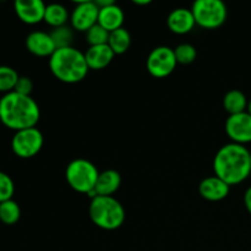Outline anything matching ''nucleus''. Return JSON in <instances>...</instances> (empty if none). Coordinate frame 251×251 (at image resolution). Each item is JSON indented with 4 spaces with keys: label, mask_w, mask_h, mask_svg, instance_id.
<instances>
[{
    "label": "nucleus",
    "mask_w": 251,
    "mask_h": 251,
    "mask_svg": "<svg viewBox=\"0 0 251 251\" xmlns=\"http://www.w3.org/2000/svg\"><path fill=\"white\" fill-rule=\"evenodd\" d=\"M134 4H136V5H149V4H151V1H150V0H141V1H140V0H134Z\"/></svg>",
    "instance_id": "nucleus-29"
},
{
    "label": "nucleus",
    "mask_w": 251,
    "mask_h": 251,
    "mask_svg": "<svg viewBox=\"0 0 251 251\" xmlns=\"http://www.w3.org/2000/svg\"><path fill=\"white\" fill-rule=\"evenodd\" d=\"M130 44H131V36H130L129 31L124 27L115 29L109 33L108 46L110 47L115 55H122V54L126 53L127 49L130 48Z\"/></svg>",
    "instance_id": "nucleus-19"
},
{
    "label": "nucleus",
    "mask_w": 251,
    "mask_h": 251,
    "mask_svg": "<svg viewBox=\"0 0 251 251\" xmlns=\"http://www.w3.org/2000/svg\"><path fill=\"white\" fill-rule=\"evenodd\" d=\"M15 193V184L10 176L0 172V203L11 200Z\"/></svg>",
    "instance_id": "nucleus-26"
},
{
    "label": "nucleus",
    "mask_w": 251,
    "mask_h": 251,
    "mask_svg": "<svg viewBox=\"0 0 251 251\" xmlns=\"http://www.w3.org/2000/svg\"><path fill=\"white\" fill-rule=\"evenodd\" d=\"M32 90H33V82L27 76H20L17 80L16 86H15V92L24 96H31Z\"/></svg>",
    "instance_id": "nucleus-27"
},
{
    "label": "nucleus",
    "mask_w": 251,
    "mask_h": 251,
    "mask_svg": "<svg viewBox=\"0 0 251 251\" xmlns=\"http://www.w3.org/2000/svg\"><path fill=\"white\" fill-rule=\"evenodd\" d=\"M98 14H100V7L96 5L95 1L82 0L76 2V6L74 7L70 15L71 26L76 31L86 33L91 27L98 24Z\"/></svg>",
    "instance_id": "nucleus-9"
},
{
    "label": "nucleus",
    "mask_w": 251,
    "mask_h": 251,
    "mask_svg": "<svg viewBox=\"0 0 251 251\" xmlns=\"http://www.w3.org/2000/svg\"><path fill=\"white\" fill-rule=\"evenodd\" d=\"M215 176L229 186L247 180L251 174L250 151L244 145L229 144L221 147L213 159Z\"/></svg>",
    "instance_id": "nucleus-1"
},
{
    "label": "nucleus",
    "mask_w": 251,
    "mask_h": 251,
    "mask_svg": "<svg viewBox=\"0 0 251 251\" xmlns=\"http://www.w3.org/2000/svg\"><path fill=\"white\" fill-rule=\"evenodd\" d=\"M250 163H251V151H250Z\"/></svg>",
    "instance_id": "nucleus-31"
},
{
    "label": "nucleus",
    "mask_w": 251,
    "mask_h": 251,
    "mask_svg": "<svg viewBox=\"0 0 251 251\" xmlns=\"http://www.w3.org/2000/svg\"><path fill=\"white\" fill-rule=\"evenodd\" d=\"M176 54L174 49L169 47L161 46L152 49L149 54V58L146 60V68L149 73L156 78H163L171 75L176 68Z\"/></svg>",
    "instance_id": "nucleus-8"
},
{
    "label": "nucleus",
    "mask_w": 251,
    "mask_h": 251,
    "mask_svg": "<svg viewBox=\"0 0 251 251\" xmlns=\"http://www.w3.org/2000/svg\"><path fill=\"white\" fill-rule=\"evenodd\" d=\"M49 69L64 83L80 82L90 71L85 53L74 47L56 49L49 58Z\"/></svg>",
    "instance_id": "nucleus-3"
},
{
    "label": "nucleus",
    "mask_w": 251,
    "mask_h": 251,
    "mask_svg": "<svg viewBox=\"0 0 251 251\" xmlns=\"http://www.w3.org/2000/svg\"><path fill=\"white\" fill-rule=\"evenodd\" d=\"M108 39H109V32L103 28L100 24H96L86 32V42L90 44V47L108 44Z\"/></svg>",
    "instance_id": "nucleus-24"
},
{
    "label": "nucleus",
    "mask_w": 251,
    "mask_h": 251,
    "mask_svg": "<svg viewBox=\"0 0 251 251\" xmlns=\"http://www.w3.org/2000/svg\"><path fill=\"white\" fill-rule=\"evenodd\" d=\"M39 118L41 110L31 96L12 91L0 98V122L15 132L36 127Z\"/></svg>",
    "instance_id": "nucleus-2"
},
{
    "label": "nucleus",
    "mask_w": 251,
    "mask_h": 251,
    "mask_svg": "<svg viewBox=\"0 0 251 251\" xmlns=\"http://www.w3.org/2000/svg\"><path fill=\"white\" fill-rule=\"evenodd\" d=\"M50 37H51V39H53L54 44H55L56 49L73 47L71 46V43H73V39H74L73 29H71L70 27L66 26V25L65 26L53 28V31L50 32Z\"/></svg>",
    "instance_id": "nucleus-23"
},
{
    "label": "nucleus",
    "mask_w": 251,
    "mask_h": 251,
    "mask_svg": "<svg viewBox=\"0 0 251 251\" xmlns=\"http://www.w3.org/2000/svg\"><path fill=\"white\" fill-rule=\"evenodd\" d=\"M196 25L206 29H215L227 20L228 10L222 0H196L191 6Z\"/></svg>",
    "instance_id": "nucleus-6"
},
{
    "label": "nucleus",
    "mask_w": 251,
    "mask_h": 251,
    "mask_svg": "<svg viewBox=\"0 0 251 251\" xmlns=\"http://www.w3.org/2000/svg\"><path fill=\"white\" fill-rule=\"evenodd\" d=\"M226 134L232 142L239 145L251 142V115L248 112L229 115L226 120Z\"/></svg>",
    "instance_id": "nucleus-10"
},
{
    "label": "nucleus",
    "mask_w": 251,
    "mask_h": 251,
    "mask_svg": "<svg viewBox=\"0 0 251 251\" xmlns=\"http://www.w3.org/2000/svg\"><path fill=\"white\" fill-rule=\"evenodd\" d=\"M21 217V208L16 201L7 200L0 203V221L4 225L12 226L19 222Z\"/></svg>",
    "instance_id": "nucleus-21"
},
{
    "label": "nucleus",
    "mask_w": 251,
    "mask_h": 251,
    "mask_svg": "<svg viewBox=\"0 0 251 251\" xmlns=\"http://www.w3.org/2000/svg\"><path fill=\"white\" fill-rule=\"evenodd\" d=\"M19 77V74L12 68L6 65L0 66V92H2L4 95L12 92Z\"/></svg>",
    "instance_id": "nucleus-22"
},
{
    "label": "nucleus",
    "mask_w": 251,
    "mask_h": 251,
    "mask_svg": "<svg viewBox=\"0 0 251 251\" xmlns=\"http://www.w3.org/2000/svg\"><path fill=\"white\" fill-rule=\"evenodd\" d=\"M43 135L37 127L20 130L15 132L11 140V149L20 158H32L43 147Z\"/></svg>",
    "instance_id": "nucleus-7"
},
{
    "label": "nucleus",
    "mask_w": 251,
    "mask_h": 251,
    "mask_svg": "<svg viewBox=\"0 0 251 251\" xmlns=\"http://www.w3.org/2000/svg\"><path fill=\"white\" fill-rule=\"evenodd\" d=\"M248 98L244 92L239 90H230L223 97V107L229 115L247 112Z\"/></svg>",
    "instance_id": "nucleus-18"
},
{
    "label": "nucleus",
    "mask_w": 251,
    "mask_h": 251,
    "mask_svg": "<svg viewBox=\"0 0 251 251\" xmlns=\"http://www.w3.org/2000/svg\"><path fill=\"white\" fill-rule=\"evenodd\" d=\"M88 213L91 221L104 230L118 229L125 221L124 207L113 196H96L91 199Z\"/></svg>",
    "instance_id": "nucleus-4"
},
{
    "label": "nucleus",
    "mask_w": 251,
    "mask_h": 251,
    "mask_svg": "<svg viewBox=\"0 0 251 251\" xmlns=\"http://www.w3.org/2000/svg\"><path fill=\"white\" fill-rule=\"evenodd\" d=\"M247 112L249 113V114L251 115V100L248 102V108H247Z\"/></svg>",
    "instance_id": "nucleus-30"
},
{
    "label": "nucleus",
    "mask_w": 251,
    "mask_h": 251,
    "mask_svg": "<svg viewBox=\"0 0 251 251\" xmlns=\"http://www.w3.org/2000/svg\"><path fill=\"white\" fill-rule=\"evenodd\" d=\"M169 29L176 34H186L191 32L195 27V17H194L191 9L186 7H178L174 9L169 14L167 20Z\"/></svg>",
    "instance_id": "nucleus-14"
},
{
    "label": "nucleus",
    "mask_w": 251,
    "mask_h": 251,
    "mask_svg": "<svg viewBox=\"0 0 251 251\" xmlns=\"http://www.w3.org/2000/svg\"><path fill=\"white\" fill-rule=\"evenodd\" d=\"M26 48L33 55L49 56V58L56 50L50 33L43 31L31 32L26 38Z\"/></svg>",
    "instance_id": "nucleus-13"
},
{
    "label": "nucleus",
    "mask_w": 251,
    "mask_h": 251,
    "mask_svg": "<svg viewBox=\"0 0 251 251\" xmlns=\"http://www.w3.org/2000/svg\"><path fill=\"white\" fill-rule=\"evenodd\" d=\"M230 191V186L218 176H207L199 185V193L201 198L207 201L217 202L225 200Z\"/></svg>",
    "instance_id": "nucleus-12"
},
{
    "label": "nucleus",
    "mask_w": 251,
    "mask_h": 251,
    "mask_svg": "<svg viewBox=\"0 0 251 251\" xmlns=\"http://www.w3.org/2000/svg\"><path fill=\"white\" fill-rule=\"evenodd\" d=\"M244 205L247 207L248 212L251 215V186L247 189V191L244 194Z\"/></svg>",
    "instance_id": "nucleus-28"
},
{
    "label": "nucleus",
    "mask_w": 251,
    "mask_h": 251,
    "mask_svg": "<svg viewBox=\"0 0 251 251\" xmlns=\"http://www.w3.org/2000/svg\"><path fill=\"white\" fill-rule=\"evenodd\" d=\"M100 172L97 167L85 158H76L68 164L65 178L69 186L80 194L90 195L95 191Z\"/></svg>",
    "instance_id": "nucleus-5"
},
{
    "label": "nucleus",
    "mask_w": 251,
    "mask_h": 251,
    "mask_svg": "<svg viewBox=\"0 0 251 251\" xmlns=\"http://www.w3.org/2000/svg\"><path fill=\"white\" fill-rule=\"evenodd\" d=\"M69 20V11L66 7L61 4H49L46 6V12H44V21L51 26L53 28L56 27L65 26Z\"/></svg>",
    "instance_id": "nucleus-20"
},
{
    "label": "nucleus",
    "mask_w": 251,
    "mask_h": 251,
    "mask_svg": "<svg viewBox=\"0 0 251 251\" xmlns=\"http://www.w3.org/2000/svg\"><path fill=\"white\" fill-rule=\"evenodd\" d=\"M124 17L125 15L122 7L113 2L105 7H100V14H98V24L110 33L115 29L122 28L124 24Z\"/></svg>",
    "instance_id": "nucleus-16"
},
{
    "label": "nucleus",
    "mask_w": 251,
    "mask_h": 251,
    "mask_svg": "<svg viewBox=\"0 0 251 251\" xmlns=\"http://www.w3.org/2000/svg\"><path fill=\"white\" fill-rule=\"evenodd\" d=\"M46 6L42 0H16L14 4L17 17L27 25H36L44 21Z\"/></svg>",
    "instance_id": "nucleus-11"
},
{
    "label": "nucleus",
    "mask_w": 251,
    "mask_h": 251,
    "mask_svg": "<svg viewBox=\"0 0 251 251\" xmlns=\"http://www.w3.org/2000/svg\"><path fill=\"white\" fill-rule=\"evenodd\" d=\"M174 54H176V59L178 64H183V65H188L195 61L196 55V49L193 44L183 43L179 44L176 49H174Z\"/></svg>",
    "instance_id": "nucleus-25"
},
{
    "label": "nucleus",
    "mask_w": 251,
    "mask_h": 251,
    "mask_svg": "<svg viewBox=\"0 0 251 251\" xmlns=\"http://www.w3.org/2000/svg\"><path fill=\"white\" fill-rule=\"evenodd\" d=\"M115 54L108 44L88 47L85 53L86 61L90 70H102L112 63Z\"/></svg>",
    "instance_id": "nucleus-15"
},
{
    "label": "nucleus",
    "mask_w": 251,
    "mask_h": 251,
    "mask_svg": "<svg viewBox=\"0 0 251 251\" xmlns=\"http://www.w3.org/2000/svg\"><path fill=\"white\" fill-rule=\"evenodd\" d=\"M122 184V176L119 172L114 169H107L100 173L97 184L95 188V194L97 196H112L117 193Z\"/></svg>",
    "instance_id": "nucleus-17"
}]
</instances>
